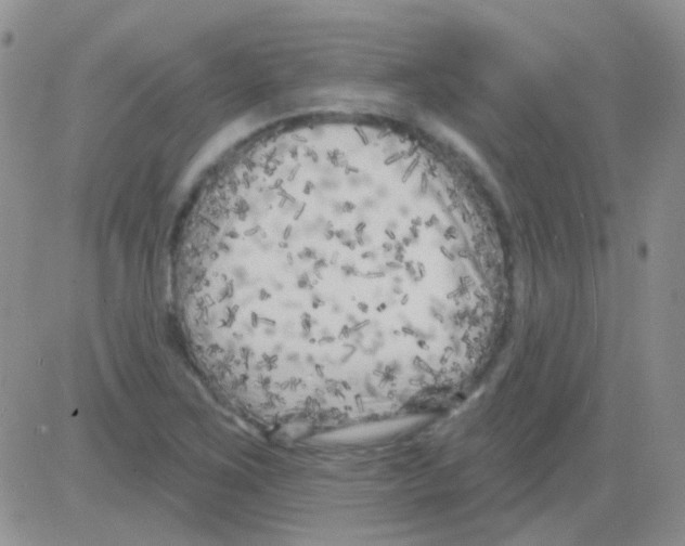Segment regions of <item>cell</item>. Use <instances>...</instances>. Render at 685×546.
I'll list each match as a JSON object with an SVG mask.
<instances>
[{
    "label": "cell",
    "instance_id": "cell-1",
    "mask_svg": "<svg viewBox=\"0 0 685 546\" xmlns=\"http://www.w3.org/2000/svg\"><path fill=\"white\" fill-rule=\"evenodd\" d=\"M393 198L348 173L269 169L207 198L177 264L202 363L235 388L269 393L390 361L409 282Z\"/></svg>",
    "mask_w": 685,
    "mask_h": 546
}]
</instances>
